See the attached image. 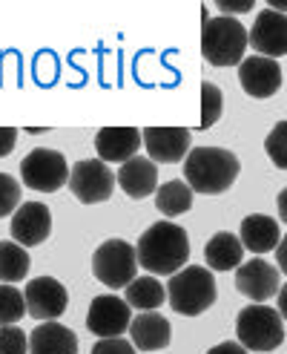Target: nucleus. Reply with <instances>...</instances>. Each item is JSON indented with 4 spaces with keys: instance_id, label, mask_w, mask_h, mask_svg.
Wrapping results in <instances>:
<instances>
[{
    "instance_id": "1",
    "label": "nucleus",
    "mask_w": 287,
    "mask_h": 354,
    "mask_svg": "<svg viewBox=\"0 0 287 354\" xmlns=\"http://www.w3.org/2000/svg\"><path fill=\"white\" fill-rule=\"evenodd\" d=\"M135 254H138V265L147 268L150 274L172 277L184 268L187 257H190L187 231L170 219L155 222L141 234V239L135 245Z\"/></svg>"
},
{
    "instance_id": "2",
    "label": "nucleus",
    "mask_w": 287,
    "mask_h": 354,
    "mask_svg": "<svg viewBox=\"0 0 287 354\" xmlns=\"http://www.w3.org/2000/svg\"><path fill=\"white\" fill-rule=\"evenodd\" d=\"M239 170V156L224 147H195L184 158V182L192 193H204V196H219L230 190Z\"/></svg>"
},
{
    "instance_id": "3",
    "label": "nucleus",
    "mask_w": 287,
    "mask_h": 354,
    "mask_svg": "<svg viewBox=\"0 0 287 354\" xmlns=\"http://www.w3.org/2000/svg\"><path fill=\"white\" fill-rule=\"evenodd\" d=\"M250 46L247 29L239 17L215 15L204 21L201 29V55L212 66H239L244 61V49Z\"/></svg>"
},
{
    "instance_id": "4",
    "label": "nucleus",
    "mask_w": 287,
    "mask_h": 354,
    "mask_svg": "<svg viewBox=\"0 0 287 354\" xmlns=\"http://www.w3.org/2000/svg\"><path fill=\"white\" fill-rule=\"evenodd\" d=\"M167 303L181 317H199L215 303V277L201 265H187L167 282Z\"/></svg>"
},
{
    "instance_id": "5",
    "label": "nucleus",
    "mask_w": 287,
    "mask_h": 354,
    "mask_svg": "<svg viewBox=\"0 0 287 354\" xmlns=\"http://www.w3.org/2000/svg\"><path fill=\"white\" fill-rule=\"evenodd\" d=\"M236 334H239V343L247 351H276L284 340V320L279 308L253 303L239 311Z\"/></svg>"
},
{
    "instance_id": "6",
    "label": "nucleus",
    "mask_w": 287,
    "mask_h": 354,
    "mask_svg": "<svg viewBox=\"0 0 287 354\" xmlns=\"http://www.w3.org/2000/svg\"><path fill=\"white\" fill-rule=\"evenodd\" d=\"M135 271H138V254H135V248L123 239H106L92 254L95 279H101L103 286H110L112 291L127 288L135 279Z\"/></svg>"
},
{
    "instance_id": "7",
    "label": "nucleus",
    "mask_w": 287,
    "mask_h": 354,
    "mask_svg": "<svg viewBox=\"0 0 287 354\" xmlns=\"http://www.w3.org/2000/svg\"><path fill=\"white\" fill-rule=\"evenodd\" d=\"M21 179L26 187L38 190V193H55L63 185H69L66 158L58 150L34 147L21 162Z\"/></svg>"
},
{
    "instance_id": "8",
    "label": "nucleus",
    "mask_w": 287,
    "mask_h": 354,
    "mask_svg": "<svg viewBox=\"0 0 287 354\" xmlns=\"http://www.w3.org/2000/svg\"><path fill=\"white\" fill-rule=\"evenodd\" d=\"M115 173L101 158H81V162L69 170V190L72 196L83 205L106 202L115 190Z\"/></svg>"
},
{
    "instance_id": "9",
    "label": "nucleus",
    "mask_w": 287,
    "mask_h": 354,
    "mask_svg": "<svg viewBox=\"0 0 287 354\" xmlns=\"http://www.w3.org/2000/svg\"><path fill=\"white\" fill-rule=\"evenodd\" d=\"M132 326V311L127 306L123 297L115 294H101L92 299L86 314V328L95 334L98 340H112V337H123L127 328Z\"/></svg>"
},
{
    "instance_id": "10",
    "label": "nucleus",
    "mask_w": 287,
    "mask_h": 354,
    "mask_svg": "<svg viewBox=\"0 0 287 354\" xmlns=\"http://www.w3.org/2000/svg\"><path fill=\"white\" fill-rule=\"evenodd\" d=\"M26 311L34 320H58L69 306V294L63 288V282L55 277H34L26 282Z\"/></svg>"
},
{
    "instance_id": "11",
    "label": "nucleus",
    "mask_w": 287,
    "mask_h": 354,
    "mask_svg": "<svg viewBox=\"0 0 287 354\" xmlns=\"http://www.w3.org/2000/svg\"><path fill=\"white\" fill-rule=\"evenodd\" d=\"M250 49H256V55L261 58H281L287 55V15L264 9L256 15L253 29L247 32Z\"/></svg>"
},
{
    "instance_id": "12",
    "label": "nucleus",
    "mask_w": 287,
    "mask_h": 354,
    "mask_svg": "<svg viewBox=\"0 0 287 354\" xmlns=\"http://www.w3.org/2000/svg\"><path fill=\"white\" fill-rule=\"evenodd\" d=\"M144 147L155 165H175L184 162L190 153V130L184 127H147L141 130Z\"/></svg>"
},
{
    "instance_id": "13",
    "label": "nucleus",
    "mask_w": 287,
    "mask_h": 354,
    "mask_svg": "<svg viewBox=\"0 0 287 354\" xmlns=\"http://www.w3.org/2000/svg\"><path fill=\"white\" fill-rule=\"evenodd\" d=\"M239 84L250 98H273L281 86V66L273 58L250 55L239 64Z\"/></svg>"
},
{
    "instance_id": "14",
    "label": "nucleus",
    "mask_w": 287,
    "mask_h": 354,
    "mask_svg": "<svg viewBox=\"0 0 287 354\" xmlns=\"http://www.w3.org/2000/svg\"><path fill=\"white\" fill-rule=\"evenodd\" d=\"M12 239L23 248H34L49 239L52 234V214L41 202H23L12 216Z\"/></svg>"
},
{
    "instance_id": "15",
    "label": "nucleus",
    "mask_w": 287,
    "mask_h": 354,
    "mask_svg": "<svg viewBox=\"0 0 287 354\" xmlns=\"http://www.w3.org/2000/svg\"><path fill=\"white\" fill-rule=\"evenodd\" d=\"M236 288L247 297V299H256V303H264L279 294V271L273 268L270 262L264 259H250L244 262L241 268L236 271Z\"/></svg>"
},
{
    "instance_id": "16",
    "label": "nucleus",
    "mask_w": 287,
    "mask_h": 354,
    "mask_svg": "<svg viewBox=\"0 0 287 354\" xmlns=\"http://www.w3.org/2000/svg\"><path fill=\"white\" fill-rule=\"evenodd\" d=\"M144 145L141 130L135 127H103L95 133V150L101 162H130Z\"/></svg>"
},
{
    "instance_id": "17",
    "label": "nucleus",
    "mask_w": 287,
    "mask_h": 354,
    "mask_svg": "<svg viewBox=\"0 0 287 354\" xmlns=\"http://www.w3.org/2000/svg\"><path fill=\"white\" fill-rule=\"evenodd\" d=\"M115 179L130 199H147L150 193L158 190V165L150 162V156L147 158L135 156V158H130V162H123L118 167Z\"/></svg>"
},
{
    "instance_id": "18",
    "label": "nucleus",
    "mask_w": 287,
    "mask_h": 354,
    "mask_svg": "<svg viewBox=\"0 0 287 354\" xmlns=\"http://www.w3.org/2000/svg\"><path fill=\"white\" fill-rule=\"evenodd\" d=\"M239 239L247 251H253V254L276 251L279 242H281L279 222L273 216H264V214H250L239 225Z\"/></svg>"
},
{
    "instance_id": "19",
    "label": "nucleus",
    "mask_w": 287,
    "mask_h": 354,
    "mask_svg": "<svg viewBox=\"0 0 287 354\" xmlns=\"http://www.w3.org/2000/svg\"><path fill=\"white\" fill-rule=\"evenodd\" d=\"M130 337H132V346L141 351H161L170 346L172 331L167 317H161L158 311H141L138 317H132Z\"/></svg>"
},
{
    "instance_id": "20",
    "label": "nucleus",
    "mask_w": 287,
    "mask_h": 354,
    "mask_svg": "<svg viewBox=\"0 0 287 354\" xmlns=\"http://www.w3.org/2000/svg\"><path fill=\"white\" fill-rule=\"evenodd\" d=\"M29 354H78V337L61 323H41L29 334Z\"/></svg>"
},
{
    "instance_id": "21",
    "label": "nucleus",
    "mask_w": 287,
    "mask_h": 354,
    "mask_svg": "<svg viewBox=\"0 0 287 354\" xmlns=\"http://www.w3.org/2000/svg\"><path fill=\"white\" fill-rule=\"evenodd\" d=\"M241 257H244V245L239 236L232 234H215L204 245V259L210 271H232L241 268Z\"/></svg>"
},
{
    "instance_id": "22",
    "label": "nucleus",
    "mask_w": 287,
    "mask_h": 354,
    "mask_svg": "<svg viewBox=\"0 0 287 354\" xmlns=\"http://www.w3.org/2000/svg\"><path fill=\"white\" fill-rule=\"evenodd\" d=\"M155 207H158L170 222H172L175 216L187 214V210L192 207V190H190V185L181 182V179H170L167 185H161V187L155 190Z\"/></svg>"
},
{
    "instance_id": "23",
    "label": "nucleus",
    "mask_w": 287,
    "mask_h": 354,
    "mask_svg": "<svg viewBox=\"0 0 287 354\" xmlns=\"http://www.w3.org/2000/svg\"><path fill=\"white\" fill-rule=\"evenodd\" d=\"M127 306L138 311H155L158 306L167 303V288L155 277H135L127 286Z\"/></svg>"
},
{
    "instance_id": "24",
    "label": "nucleus",
    "mask_w": 287,
    "mask_h": 354,
    "mask_svg": "<svg viewBox=\"0 0 287 354\" xmlns=\"http://www.w3.org/2000/svg\"><path fill=\"white\" fill-rule=\"evenodd\" d=\"M29 274V254L23 245H17L14 239L0 242V282L14 286Z\"/></svg>"
},
{
    "instance_id": "25",
    "label": "nucleus",
    "mask_w": 287,
    "mask_h": 354,
    "mask_svg": "<svg viewBox=\"0 0 287 354\" xmlns=\"http://www.w3.org/2000/svg\"><path fill=\"white\" fill-rule=\"evenodd\" d=\"M23 314H26V297L17 291L14 286L0 282V326L21 323Z\"/></svg>"
},
{
    "instance_id": "26",
    "label": "nucleus",
    "mask_w": 287,
    "mask_h": 354,
    "mask_svg": "<svg viewBox=\"0 0 287 354\" xmlns=\"http://www.w3.org/2000/svg\"><path fill=\"white\" fill-rule=\"evenodd\" d=\"M221 110H224V95H221V90H219L215 84L204 81V84H201V124H199V127H201V130H210L212 124L221 118Z\"/></svg>"
},
{
    "instance_id": "27",
    "label": "nucleus",
    "mask_w": 287,
    "mask_h": 354,
    "mask_svg": "<svg viewBox=\"0 0 287 354\" xmlns=\"http://www.w3.org/2000/svg\"><path fill=\"white\" fill-rule=\"evenodd\" d=\"M264 150L279 170H287V121H279L264 138Z\"/></svg>"
},
{
    "instance_id": "28",
    "label": "nucleus",
    "mask_w": 287,
    "mask_h": 354,
    "mask_svg": "<svg viewBox=\"0 0 287 354\" xmlns=\"http://www.w3.org/2000/svg\"><path fill=\"white\" fill-rule=\"evenodd\" d=\"M0 354H29V334L21 326H0Z\"/></svg>"
},
{
    "instance_id": "29",
    "label": "nucleus",
    "mask_w": 287,
    "mask_h": 354,
    "mask_svg": "<svg viewBox=\"0 0 287 354\" xmlns=\"http://www.w3.org/2000/svg\"><path fill=\"white\" fill-rule=\"evenodd\" d=\"M21 207V185L9 173H0V219L12 216V210Z\"/></svg>"
},
{
    "instance_id": "30",
    "label": "nucleus",
    "mask_w": 287,
    "mask_h": 354,
    "mask_svg": "<svg viewBox=\"0 0 287 354\" xmlns=\"http://www.w3.org/2000/svg\"><path fill=\"white\" fill-rule=\"evenodd\" d=\"M92 354H138V351L123 337H112V340H98L92 346Z\"/></svg>"
},
{
    "instance_id": "31",
    "label": "nucleus",
    "mask_w": 287,
    "mask_h": 354,
    "mask_svg": "<svg viewBox=\"0 0 287 354\" xmlns=\"http://www.w3.org/2000/svg\"><path fill=\"white\" fill-rule=\"evenodd\" d=\"M250 9H253V0H239V3H227V0H219V15H227V17L244 15Z\"/></svg>"
},
{
    "instance_id": "32",
    "label": "nucleus",
    "mask_w": 287,
    "mask_h": 354,
    "mask_svg": "<svg viewBox=\"0 0 287 354\" xmlns=\"http://www.w3.org/2000/svg\"><path fill=\"white\" fill-rule=\"evenodd\" d=\"M17 145V130L14 127H0V158L9 156Z\"/></svg>"
},
{
    "instance_id": "33",
    "label": "nucleus",
    "mask_w": 287,
    "mask_h": 354,
    "mask_svg": "<svg viewBox=\"0 0 287 354\" xmlns=\"http://www.w3.org/2000/svg\"><path fill=\"white\" fill-rule=\"evenodd\" d=\"M207 354H247V348H244L241 343H232V340H227V343L212 346Z\"/></svg>"
},
{
    "instance_id": "34",
    "label": "nucleus",
    "mask_w": 287,
    "mask_h": 354,
    "mask_svg": "<svg viewBox=\"0 0 287 354\" xmlns=\"http://www.w3.org/2000/svg\"><path fill=\"white\" fill-rule=\"evenodd\" d=\"M276 262H279V268L287 274V236H281V242L276 248Z\"/></svg>"
},
{
    "instance_id": "35",
    "label": "nucleus",
    "mask_w": 287,
    "mask_h": 354,
    "mask_svg": "<svg viewBox=\"0 0 287 354\" xmlns=\"http://www.w3.org/2000/svg\"><path fill=\"white\" fill-rule=\"evenodd\" d=\"M276 207H279V219L287 225V187L279 193V199H276Z\"/></svg>"
},
{
    "instance_id": "36",
    "label": "nucleus",
    "mask_w": 287,
    "mask_h": 354,
    "mask_svg": "<svg viewBox=\"0 0 287 354\" xmlns=\"http://www.w3.org/2000/svg\"><path fill=\"white\" fill-rule=\"evenodd\" d=\"M276 306H279L281 320H287V286H281V288H279V299H276Z\"/></svg>"
},
{
    "instance_id": "37",
    "label": "nucleus",
    "mask_w": 287,
    "mask_h": 354,
    "mask_svg": "<svg viewBox=\"0 0 287 354\" xmlns=\"http://www.w3.org/2000/svg\"><path fill=\"white\" fill-rule=\"evenodd\" d=\"M267 9H273V12L287 15V3H284V0H270V6H267Z\"/></svg>"
}]
</instances>
